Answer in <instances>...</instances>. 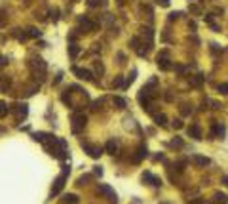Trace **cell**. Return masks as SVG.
Masks as SVG:
<instances>
[{
	"label": "cell",
	"mask_w": 228,
	"mask_h": 204,
	"mask_svg": "<svg viewBox=\"0 0 228 204\" xmlns=\"http://www.w3.org/2000/svg\"><path fill=\"white\" fill-rule=\"evenodd\" d=\"M67 174H68V166H67V164H63V174H61V175L57 177V181H55V185H53V189H52V196L59 195V191L63 189L65 179H67Z\"/></svg>",
	"instance_id": "obj_1"
},
{
	"label": "cell",
	"mask_w": 228,
	"mask_h": 204,
	"mask_svg": "<svg viewBox=\"0 0 228 204\" xmlns=\"http://www.w3.org/2000/svg\"><path fill=\"white\" fill-rule=\"evenodd\" d=\"M86 122H87V118H86L84 115H80V112H74V115H72V132L78 133L80 130H84Z\"/></svg>",
	"instance_id": "obj_2"
},
{
	"label": "cell",
	"mask_w": 228,
	"mask_h": 204,
	"mask_svg": "<svg viewBox=\"0 0 228 204\" xmlns=\"http://www.w3.org/2000/svg\"><path fill=\"white\" fill-rule=\"evenodd\" d=\"M80 145L86 149V153H87L91 158H99V156L103 154V147H101V145H89V143H84V141H82Z\"/></svg>",
	"instance_id": "obj_3"
},
{
	"label": "cell",
	"mask_w": 228,
	"mask_h": 204,
	"mask_svg": "<svg viewBox=\"0 0 228 204\" xmlns=\"http://www.w3.org/2000/svg\"><path fill=\"white\" fill-rule=\"evenodd\" d=\"M158 67L162 71H171L173 69V65L169 63V59H167V50H164V52H160V55H158Z\"/></svg>",
	"instance_id": "obj_4"
},
{
	"label": "cell",
	"mask_w": 228,
	"mask_h": 204,
	"mask_svg": "<svg viewBox=\"0 0 228 204\" xmlns=\"http://www.w3.org/2000/svg\"><path fill=\"white\" fill-rule=\"evenodd\" d=\"M80 25H82V29H84L86 33H91V31H95V29H97V23L89 21L87 17H82V19H80Z\"/></svg>",
	"instance_id": "obj_5"
},
{
	"label": "cell",
	"mask_w": 228,
	"mask_h": 204,
	"mask_svg": "<svg viewBox=\"0 0 228 204\" xmlns=\"http://www.w3.org/2000/svg\"><path fill=\"white\" fill-rule=\"evenodd\" d=\"M72 73L74 75H78V78H82V80H93V75H91V71H87V69H72Z\"/></svg>",
	"instance_id": "obj_6"
},
{
	"label": "cell",
	"mask_w": 228,
	"mask_h": 204,
	"mask_svg": "<svg viewBox=\"0 0 228 204\" xmlns=\"http://www.w3.org/2000/svg\"><path fill=\"white\" fill-rule=\"evenodd\" d=\"M186 133L190 135V138H194V139H201V128H200L198 124H192V126H188Z\"/></svg>",
	"instance_id": "obj_7"
},
{
	"label": "cell",
	"mask_w": 228,
	"mask_h": 204,
	"mask_svg": "<svg viewBox=\"0 0 228 204\" xmlns=\"http://www.w3.org/2000/svg\"><path fill=\"white\" fill-rule=\"evenodd\" d=\"M192 160H194V164H196V166H207V164L211 162L207 156H200V154H194V156H192Z\"/></svg>",
	"instance_id": "obj_8"
},
{
	"label": "cell",
	"mask_w": 228,
	"mask_h": 204,
	"mask_svg": "<svg viewBox=\"0 0 228 204\" xmlns=\"http://www.w3.org/2000/svg\"><path fill=\"white\" fill-rule=\"evenodd\" d=\"M145 156H146V145H139V149H137V156L133 158V162H141Z\"/></svg>",
	"instance_id": "obj_9"
},
{
	"label": "cell",
	"mask_w": 228,
	"mask_h": 204,
	"mask_svg": "<svg viewBox=\"0 0 228 204\" xmlns=\"http://www.w3.org/2000/svg\"><path fill=\"white\" fill-rule=\"evenodd\" d=\"M203 80H205V76H203V75H196V76H192V78H190V86L200 88V86L203 84Z\"/></svg>",
	"instance_id": "obj_10"
},
{
	"label": "cell",
	"mask_w": 228,
	"mask_h": 204,
	"mask_svg": "<svg viewBox=\"0 0 228 204\" xmlns=\"http://www.w3.org/2000/svg\"><path fill=\"white\" fill-rule=\"evenodd\" d=\"M99 191H101V193H105V195H108L110 198H114V200H116V193H114V191H112L108 185H99Z\"/></svg>",
	"instance_id": "obj_11"
},
{
	"label": "cell",
	"mask_w": 228,
	"mask_h": 204,
	"mask_svg": "<svg viewBox=\"0 0 228 204\" xmlns=\"http://www.w3.org/2000/svg\"><path fill=\"white\" fill-rule=\"evenodd\" d=\"M105 149H107V153H108V154H114V153H116V149H118V143L114 141V139H110V141L107 143V147H105Z\"/></svg>",
	"instance_id": "obj_12"
},
{
	"label": "cell",
	"mask_w": 228,
	"mask_h": 204,
	"mask_svg": "<svg viewBox=\"0 0 228 204\" xmlns=\"http://www.w3.org/2000/svg\"><path fill=\"white\" fill-rule=\"evenodd\" d=\"M154 120H156V124H158V126H162V128H166V124H167L166 115H154Z\"/></svg>",
	"instance_id": "obj_13"
},
{
	"label": "cell",
	"mask_w": 228,
	"mask_h": 204,
	"mask_svg": "<svg viewBox=\"0 0 228 204\" xmlns=\"http://www.w3.org/2000/svg\"><path fill=\"white\" fill-rule=\"evenodd\" d=\"M213 198H215V202H217V204H226V202H228V196H226L224 193H215V196H213Z\"/></svg>",
	"instance_id": "obj_14"
},
{
	"label": "cell",
	"mask_w": 228,
	"mask_h": 204,
	"mask_svg": "<svg viewBox=\"0 0 228 204\" xmlns=\"http://www.w3.org/2000/svg\"><path fill=\"white\" fill-rule=\"evenodd\" d=\"M114 105H116L118 109H126V105H127V101H126L124 97H114Z\"/></svg>",
	"instance_id": "obj_15"
},
{
	"label": "cell",
	"mask_w": 228,
	"mask_h": 204,
	"mask_svg": "<svg viewBox=\"0 0 228 204\" xmlns=\"http://www.w3.org/2000/svg\"><path fill=\"white\" fill-rule=\"evenodd\" d=\"M87 6L95 8V6H107V0H87Z\"/></svg>",
	"instance_id": "obj_16"
},
{
	"label": "cell",
	"mask_w": 228,
	"mask_h": 204,
	"mask_svg": "<svg viewBox=\"0 0 228 204\" xmlns=\"http://www.w3.org/2000/svg\"><path fill=\"white\" fill-rule=\"evenodd\" d=\"M68 54H71V57H76L80 54V48L76 46V44H71V46H68Z\"/></svg>",
	"instance_id": "obj_17"
},
{
	"label": "cell",
	"mask_w": 228,
	"mask_h": 204,
	"mask_svg": "<svg viewBox=\"0 0 228 204\" xmlns=\"http://www.w3.org/2000/svg\"><path fill=\"white\" fill-rule=\"evenodd\" d=\"M27 36L36 38V36H40V31H38V29H34V27H31V29H27Z\"/></svg>",
	"instance_id": "obj_18"
},
{
	"label": "cell",
	"mask_w": 228,
	"mask_h": 204,
	"mask_svg": "<svg viewBox=\"0 0 228 204\" xmlns=\"http://www.w3.org/2000/svg\"><path fill=\"white\" fill-rule=\"evenodd\" d=\"M219 94H222V96H228V82H224V84H219Z\"/></svg>",
	"instance_id": "obj_19"
},
{
	"label": "cell",
	"mask_w": 228,
	"mask_h": 204,
	"mask_svg": "<svg viewBox=\"0 0 228 204\" xmlns=\"http://www.w3.org/2000/svg\"><path fill=\"white\" fill-rule=\"evenodd\" d=\"M152 177H154V175H152L150 172H145V174L141 175V179L145 181V183H152Z\"/></svg>",
	"instance_id": "obj_20"
},
{
	"label": "cell",
	"mask_w": 228,
	"mask_h": 204,
	"mask_svg": "<svg viewBox=\"0 0 228 204\" xmlns=\"http://www.w3.org/2000/svg\"><path fill=\"white\" fill-rule=\"evenodd\" d=\"M65 202H71V204H78V196H76V195H67V196H65Z\"/></svg>",
	"instance_id": "obj_21"
},
{
	"label": "cell",
	"mask_w": 228,
	"mask_h": 204,
	"mask_svg": "<svg viewBox=\"0 0 228 204\" xmlns=\"http://www.w3.org/2000/svg\"><path fill=\"white\" fill-rule=\"evenodd\" d=\"M4 115H8V105L4 101H0V117H4Z\"/></svg>",
	"instance_id": "obj_22"
},
{
	"label": "cell",
	"mask_w": 228,
	"mask_h": 204,
	"mask_svg": "<svg viewBox=\"0 0 228 204\" xmlns=\"http://www.w3.org/2000/svg\"><path fill=\"white\" fill-rule=\"evenodd\" d=\"M112 86H124V76H116L112 82Z\"/></svg>",
	"instance_id": "obj_23"
},
{
	"label": "cell",
	"mask_w": 228,
	"mask_h": 204,
	"mask_svg": "<svg viewBox=\"0 0 228 204\" xmlns=\"http://www.w3.org/2000/svg\"><path fill=\"white\" fill-rule=\"evenodd\" d=\"M129 44H131V48H133V50H137V48H139V38H137V36H133Z\"/></svg>",
	"instance_id": "obj_24"
},
{
	"label": "cell",
	"mask_w": 228,
	"mask_h": 204,
	"mask_svg": "<svg viewBox=\"0 0 228 204\" xmlns=\"http://www.w3.org/2000/svg\"><path fill=\"white\" fill-rule=\"evenodd\" d=\"M171 145H173V147H185V143H182V139H179V138H175V139L171 141Z\"/></svg>",
	"instance_id": "obj_25"
},
{
	"label": "cell",
	"mask_w": 228,
	"mask_h": 204,
	"mask_svg": "<svg viewBox=\"0 0 228 204\" xmlns=\"http://www.w3.org/2000/svg\"><path fill=\"white\" fill-rule=\"evenodd\" d=\"M95 73H99V75H103V73H105V67H103V65H101L99 61L95 63Z\"/></svg>",
	"instance_id": "obj_26"
},
{
	"label": "cell",
	"mask_w": 228,
	"mask_h": 204,
	"mask_svg": "<svg viewBox=\"0 0 228 204\" xmlns=\"http://www.w3.org/2000/svg\"><path fill=\"white\" fill-rule=\"evenodd\" d=\"M173 126H175V130H181V128H182V120H181V118H175V120H173Z\"/></svg>",
	"instance_id": "obj_27"
},
{
	"label": "cell",
	"mask_w": 228,
	"mask_h": 204,
	"mask_svg": "<svg viewBox=\"0 0 228 204\" xmlns=\"http://www.w3.org/2000/svg\"><path fill=\"white\" fill-rule=\"evenodd\" d=\"M179 15H181L179 12H171V13H169V21H177V19H179Z\"/></svg>",
	"instance_id": "obj_28"
},
{
	"label": "cell",
	"mask_w": 228,
	"mask_h": 204,
	"mask_svg": "<svg viewBox=\"0 0 228 204\" xmlns=\"http://www.w3.org/2000/svg\"><path fill=\"white\" fill-rule=\"evenodd\" d=\"M86 181H89V175H82L78 179V185H86Z\"/></svg>",
	"instance_id": "obj_29"
},
{
	"label": "cell",
	"mask_w": 228,
	"mask_h": 204,
	"mask_svg": "<svg viewBox=\"0 0 228 204\" xmlns=\"http://www.w3.org/2000/svg\"><path fill=\"white\" fill-rule=\"evenodd\" d=\"M181 112H182V115H190V112H192V109H188V105H182Z\"/></svg>",
	"instance_id": "obj_30"
},
{
	"label": "cell",
	"mask_w": 228,
	"mask_h": 204,
	"mask_svg": "<svg viewBox=\"0 0 228 204\" xmlns=\"http://www.w3.org/2000/svg\"><path fill=\"white\" fill-rule=\"evenodd\" d=\"M188 10H190V12H192V13H196V15H198V13H200V8H198V6H194V4H192V6H190V8H188Z\"/></svg>",
	"instance_id": "obj_31"
},
{
	"label": "cell",
	"mask_w": 228,
	"mask_h": 204,
	"mask_svg": "<svg viewBox=\"0 0 228 204\" xmlns=\"http://www.w3.org/2000/svg\"><path fill=\"white\" fill-rule=\"evenodd\" d=\"M188 204H205V202H203V198H194V200H190Z\"/></svg>",
	"instance_id": "obj_32"
},
{
	"label": "cell",
	"mask_w": 228,
	"mask_h": 204,
	"mask_svg": "<svg viewBox=\"0 0 228 204\" xmlns=\"http://www.w3.org/2000/svg\"><path fill=\"white\" fill-rule=\"evenodd\" d=\"M175 69H177V71H179V73L182 75V73H185V71H186V67H185V65H177V67H175Z\"/></svg>",
	"instance_id": "obj_33"
},
{
	"label": "cell",
	"mask_w": 228,
	"mask_h": 204,
	"mask_svg": "<svg viewBox=\"0 0 228 204\" xmlns=\"http://www.w3.org/2000/svg\"><path fill=\"white\" fill-rule=\"evenodd\" d=\"M158 2H160V6H164V8L169 6V0H158Z\"/></svg>",
	"instance_id": "obj_34"
},
{
	"label": "cell",
	"mask_w": 228,
	"mask_h": 204,
	"mask_svg": "<svg viewBox=\"0 0 228 204\" xmlns=\"http://www.w3.org/2000/svg\"><path fill=\"white\" fill-rule=\"evenodd\" d=\"M6 63H8V59H6V57H4V55H0V67H4V65H6Z\"/></svg>",
	"instance_id": "obj_35"
},
{
	"label": "cell",
	"mask_w": 228,
	"mask_h": 204,
	"mask_svg": "<svg viewBox=\"0 0 228 204\" xmlns=\"http://www.w3.org/2000/svg\"><path fill=\"white\" fill-rule=\"evenodd\" d=\"M205 21H207V23L211 25V23H213V15H211V13H209V15H205Z\"/></svg>",
	"instance_id": "obj_36"
},
{
	"label": "cell",
	"mask_w": 228,
	"mask_h": 204,
	"mask_svg": "<svg viewBox=\"0 0 228 204\" xmlns=\"http://www.w3.org/2000/svg\"><path fill=\"white\" fill-rule=\"evenodd\" d=\"M95 174H97V175H99V177H101V175H103V170H101V168H99V166H97V168H95Z\"/></svg>",
	"instance_id": "obj_37"
},
{
	"label": "cell",
	"mask_w": 228,
	"mask_h": 204,
	"mask_svg": "<svg viewBox=\"0 0 228 204\" xmlns=\"http://www.w3.org/2000/svg\"><path fill=\"white\" fill-rule=\"evenodd\" d=\"M222 181H224V185L228 187V175H224V177H222Z\"/></svg>",
	"instance_id": "obj_38"
},
{
	"label": "cell",
	"mask_w": 228,
	"mask_h": 204,
	"mask_svg": "<svg viewBox=\"0 0 228 204\" xmlns=\"http://www.w3.org/2000/svg\"><path fill=\"white\" fill-rule=\"evenodd\" d=\"M120 2H122V0H120Z\"/></svg>",
	"instance_id": "obj_39"
}]
</instances>
